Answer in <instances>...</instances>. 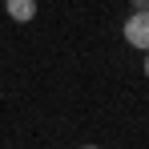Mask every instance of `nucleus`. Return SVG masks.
Masks as SVG:
<instances>
[{"mask_svg": "<svg viewBox=\"0 0 149 149\" xmlns=\"http://www.w3.org/2000/svg\"><path fill=\"white\" fill-rule=\"evenodd\" d=\"M129 4H133V8H149V0H129Z\"/></svg>", "mask_w": 149, "mask_h": 149, "instance_id": "nucleus-3", "label": "nucleus"}, {"mask_svg": "<svg viewBox=\"0 0 149 149\" xmlns=\"http://www.w3.org/2000/svg\"><path fill=\"white\" fill-rule=\"evenodd\" d=\"M121 36H125V45H133L137 52L149 49V8H133V12L125 16Z\"/></svg>", "mask_w": 149, "mask_h": 149, "instance_id": "nucleus-1", "label": "nucleus"}, {"mask_svg": "<svg viewBox=\"0 0 149 149\" xmlns=\"http://www.w3.org/2000/svg\"><path fill=\"white\" fill-rule=\"evenodd\" d=\"M4 12H8V20L28 24V20H36V0H4Z\"/></svg>", "mask_w": 149, "mask_h": 149, "instance_id": "nucleus-2", "label": "nucleus"}, {"mask_svg": "<svg viewBox=\"0 0 149 149\" xmlns=\"http://www.w3.org/2000/svg\"><path fill=\"white\" fill-rule=\"evenodd\" d=\"M141 69H145V77H149V49H145V61H141Z\"/></svg>", "mask_w": 149, "mask_h": 149, "instance_id": "nucleus-4", "label": "nucleus"}, {"mask_svg": "<svg viewBox=\"0 0 149 149\" xmlns=\"http://www.w3.org/2000/svg\"><path fill=\"white\" fill-rule=\"evenodd\" d=\"M81 149H97V145H81Z\"/></svg>", "mask_w": 149, "mask_h": 149, "instance_id": "nucleus-5", "label": "nucleus"}]
</instances>
